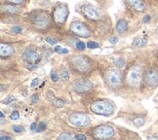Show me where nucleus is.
<instances>
[{"mask_svg": "<svg viewBox=\"0 0 158 140\" xmlns=\"http://www.w3.org/2000/svg\"><path fill=\"white\" fill-rule=\"evenodd\" d=\"M91 110L95 114L102 116H109L113 113L114 107L109 101L107 100H97L91 104Z\"/></svg>", "mask_w": 158, "mask_h": 140, "instance_id": "nucleus-1", "label": "nucleus"}, {"mask_svg": "<svg viewBox=\"0 0 158 140\" xmlns=\"http://www.w3.org/2000/svg\"><path fill=\"white\" fill-rule=\"evenodd\" d=\"M142 77V70L140 68V66L134 65L129 69L127 74V81L130 86L137 88L140 86Z\"/></svg>", "mask_w": 158, "mask_h": 140, "instance_id": "nucleus-2", "label": "nucleus"}, {"mask_svg": "<svg viewBox=\"0 0 158 140\" xmlns=\"http://www.w3.org/2000/svg\"><path fill=\"white\" fill-rule=\"evenodd\" d=\"M68 122L75 127H85L91 124V119L87 114L73 113L68 117Z\"/></svg>", "mask_w": 158, "mask_h": 140, "instance_id": "nucleus-3", "label": "nucleus"}, {"mask_svg": "<svg viewBox=\"0 0 158 140\" xmlns=\"http://www.w3.org/2000/svg\"><path fill=\"white\" fill-rule=\"evenodd\" d=\"M68 16V8L66 4H59L56 6L54 13H53V19L55 22L58 24H63Z\"/></svg>", "mask_w": 158, "mask_h": 140, "instance_id": "nucleus-4", "label": "nucleus"}, {"mask_svg": "<svg viewBox=\"0 0 158 140\" xmlns=\"http://www.w3.org/2000/svg\"><path fill=\"white\" fill-rule=\"evenodd\" d=\"M31 22L38 29H46L50 25L49 18L43 12H37L34 16H31Z\"/></svg>", "mask_w": 158, "mask_h": 140, "instance_id": "nucleus-5", "label": "nucleus"}, {"mask_svg": "<svg viewBox=\"0 0 158 140\" xmlns=\"http://www.w3.org/2000/svg\"><path fill=\"white\" fill-rule=\"evenodd\" d=\"M93 135L95 138L99 139H107L110 138L114 135V130L109 125H104L97 127L95 130H93Z\"/></svg>", "mask_w": 158, "mask_h": 140, "instance_id": "nucleus-6", "label": "nucleus"}, {"mask_svg": "<svg viewBox=\"0 0 158 140\" xmlns=\"http://www.w3.org/2000/svg\"><path fill=\"white\" fill-rule=\"evenodd\" d=\"M105 80L111 88H118L122 84V78L118 70L109 69L105 74Z\"/></svg>", "mask_w": 158, "mask_h": 140, "instance_id": "nucleus-7", "label": "nucleus"}, {"mask_svg": "<svg viewBox=\"0 0 158 140\" xmlns=\"http://www.w3.org/2000/svg\"><path fill=\"white\" fill-rule=\"evenodd\" d=\"M72 64L75 69L80 73H87L91 66V61L86 57H75L72 60Z\"/></svg>", "mask_w": 158, "mask_h": 140, "instance_id": "nucleus-8", "label": "nucleus"}, {"mask_svg": "<svg viewBox=\"0 0 158 140\" xmlns=\"http://www.w3.org/2000/svg\"><path fill=\"white\" fill-rule=\"evenodd\" d=\"M70 30L75 35H78V36L84 37V38L89 37L91 34V31L89 30V28L85 24H83V23L78 22H72L71 24H70Z\"/></svg>", "mask_w": 158, "mask_h": 140, "instance_id": "nucleus-9", "label": "nucleus"}, {"mask_svg": "<svg viewBox=\"0 0 158 140\" xmlns=\"http://www.w3.org/2000/svg\"><path fill=\"white\" fill-rule=\"evenodd\" d=\"M143 81L149 87H156L158 85V71L156 69H147L143 74Z\"/></svg>", "mask_w": 158, "mask_h": 140, "instance_id": "nucleus-10", "label": "nucleus"}, {"mask_svg": "<svg viewBox=\"0 0 158 140\" xmlns=\"http://www.w3.org/2000/svg\"><path fill=\"white\" fill-rule=\"evenodd\" d=\"M93 89V84L90 81L81 79V80L76 81L72 86V90H75L78 93H85L90 92Z\"/></svg>", "mask_w": 158, "mask_h": 140, "instance_id": "nucleus-11", "label": "nucleus"}, {"mask_svg": "<svg viewBox=\"0 0 158 140\" xmlns=\"http://www.w3.org/2000/svg\"><path fill=\"white\" fill-rule=\"evenodd\" d=\"M82 13L90 20H99L101 18L99 12L96 10V8H94L91 5H84L82 7Z\"/></svg>", "mask_w": 158, "mask_h": 140, "instance_id": "nucleus-12", "label": "nucleus"}, {"mask_svg": "<svg viewBox=\"0 0 158 140\" xmlns=\"http://www.w3.org/2000/svg\"><path fill=\"white\" fill-rule=\"evenodd\" d=\"M23 60L28 63L34 64L39 61L40 57L36 52L33 51V50H26L23 55Z\"/></svg>", "mask_w": 158, "mask_h": 140, "instance_id": "nucleus-13", "label": "nucleus"}, {"mask_svg": "<svg viewBox=\"0 0 158 140\" xmlns=\"http://www.w3.org/2000/svg\"><path fill=\"white\" fill-rule=\"evenodd\" d=\"M127 3L129 6H131L132 8L139 12H143L146 8L145 3L142 0H127Z\"/></svg>", "mask_w": 158, "mask_h": 140, "instance_id": "nucleus-14", "label": "nucleus"}, {"mask_svg": "<svg viewBox=\"0 0 158 140\" xmlns=\"http://www.w3.org/2000/svg\"><path fill=\"white\" fill-rule=\"evenodd\" d=\"M14 52V47L9 44H1L0 45V55L1 57H9Z\"/></svg>", "mask_w": 158, "mask_h": 140, "instance_id": "nucleus-15", "label": "nucleus"}, {"mask_svg": "<svg viewBox=\"0 0 158 140\" xmlns=\"http://www.w3.org/2000/svg\"><path fill=\"white\" fill-rule=\"evenodd\" d=\"M127 27H128L127 22L125 20H120L116 25V31L119 32V33H123V32L127 30Z\"/></svg>", "mask_w": 158, "mask_h": 140, "instance_id": "nucleus-16", "label": "nucleus"}, {"mask_svg": "<svg viewBox=\"0 0 158 140\" xmlns=\"http://www.w3.org/2000/svg\"><path fill=\"white\" fill-rule=\"evenodd\" d=\"M147 44V40L143 39V38H136L133 41V46L134 47H143Z\"/></svg>", "mask_w": 158, "mask_h": 140, "instance_id": "nucleus-17", "label": "nucleus"}, {"mask_svg": "<svg viewBox=\"0 0 158 140\" xmlns=\"http://www.w3.org/2000/svg\"><path fill=\"white\" fill-rule=\"evenodd\" d=\"M134 124L137 125V127H142V125L145 124V120H143L142 117H137V118L134 119Z\"/></svg>", "mask_w": 158, "mask_h": 140, "instance_id": "nucleus-18", "label": "nucleus"}, {"mask_svg": "<svg viewBox=\"0 0 158 140\" xmlns=\"http://www.w3.org/2000/svg\"><path fill=\"white\" fill-rule=\"evenodd\" d=\"M5 12H9V13H14V12L17 11V7H15L13 5H5L3 7Z\"/></svg>", "mask_w": 158, "mask_h": 140, "instance_id": "nucleus-19", "label": "nucleus"}, {"mask_svg": "<svg viewBox=\"0 0 158 140\" xmlns=\"http://www.w3.org/2000/svg\"><path fill=\"white\" fill-rule=\"evenodd\" d=\"M58 138L61 139V140H69V139L73 138V136L71 135V134H69L67 132H63V133H61V135L58 137Z\"/></svg>", "mask_w": 158, "mask_h": 140, "instance_id": "nucleus-20", "label": "nucleus"}, {"mask_svg": "<svg viewBox=\"0 0 158 140\" xmlns=\"http://www.w3.org/2000/svg\"><path fill=\"white\" fill-rule=\"evenodd\" d=\"M114 64H115L117 67H119V68H122V67L125 65V60H123V58H117V60H114Z\"/></svg>", "mask_w": 158, "mask_h": 140, "instance_id": "nucleus-21", "label": "nucleus"}, {"mask_svg": "<svg viewBox=\"0 0 158 140\" xmlns=\"http://www.w3.org/2000/svg\"><path fill=\"white\" fill-rule=\"evenodd\" d=\"M53 103L58 107H63L64 105V102L63 100H61V99H53Z\"/></svg>", "mask_w": 158, "mask_h": 140, "instance_id": "nucleus-22", "label": "nucleus"}, {"mask_svg": "<svg viewBox=\"0 0 158 140\" xmlns=\"http://www.w3.org/2000/svg\"><path fill=\"white\" fill-rule=\"evenodd\" d=\"M87 47L90 49H97L99 48V44L96 43V42H93V41H91V42H88L87 43Z\"/></svg>", "mask_w": 158, "mask_h": 140, "instance_id": "nucleus-23", "label": "nucleus"}, {"mask_svg": "<svg viewBox=\"0 0 158 140\" xmlns=\"http://www.w3.org/2000/svg\"><path fill=\"white\" fill-rule=\"evenodd\" d=\"M85 44L83 42H81V41H79V42H77V44H76V49L79 50V51H84L85 50Z\"/></svg>", "mask_w": 158, "mask_h": 140, "instance_id": "nucleus-24", "label": "nucleus"}, {"mask_svg": "<svg viewBox=\"0 0 158 140\" xmlns=\"http://www.w3.org/2000/svg\"><path fill=\"white\" fill-rule=\"evenodd\" d=\"M13 130L15 131V132H17V133H20V132H23V127H20V125H14Z\"/></svg>", "mask_w": 158, "mask_h": 140, "instance_id": "nucleus-25", "label": "nucleus"}, {"mask_svg": "<svg viewBox=\"0 0 158 140\" xmlns=\"http://www.w3.org/2000/svg\"><path fill=\"white\" fill-rule=\"evenodd\" d=\"M45 127H46V125L44 123H40L39 125H38V127L36 128V131L37 132H41V131H43L44 130H45Z\"/></svg>", "mask_w": 158, "mask_h": 140, "instance_id": "nucleus-26", "label": "nucleus"}, {"mask_svg": "<svg viewBox=\"0 0 158 140\" xmlns=\"http://www.w3.org/2000/svg\"><path fill=\"white\" fill-rule=\"evenodd\" d=\"M19 117H20V114L18 111H14L13 113L11 114V119L13 120V121H16V120L19 119Z\"/></svg>", "mask_w": 158, "mask_h": 140, "instance_id": "nucleus-27", "label": "nucleus"}, {"mask_svg": "<svg viewBox=\"0 0 158 140\" xmlns=\"http://www.w3.org/2000/svg\"><path fill=\"white\" fill-rule=\"evenodd\" d=\"M51 80H52L53 82H57V81L59 80L58 74H56L54 71H52V73H51Z\"/></svg>", "mask_w": 158, "mask_h": 140, "instance_id": "nucleus-28", "label": "nucleus"}, {"mask_svg": "<svg viewBox=\"0 0 158 140\" xmlns=\"http://www.w3.org/2000/svg\"><path fill=\"white\" fill-rule=\"evenodd\" d=\"M61 79H63V80H66V79H68V72H67L66 70H63V71L61 72Z\"/></svg>", "mask_w": 158, "mask_h": 140, "instance_id": "nucleus-29", "label": "nucleus"}, {"mask_svg": "<svg viewBox=\"0 0 158 140\" xmlns=\"http://www.w3.org/2000/svg\"><path fill=\"white\" fill-rule=\"evenodd\" d=\"M46 41L48 42L49 44H51V45H56L57 44V40H55V39H53V38H46Z\"/></svg>", "mask_w": 158, "mask_h": 140, "instance_id": "nucleus-30", "label": "nucleus"}, {"mask_svg": "<svg viewBox=\"0 0 158 140\" xmlns=\"http://www.w3.org/2000/svg\"><path fill=\"white\" fill-rule=\"evenodd\" d=\"M73 138H74V139H84V140H86L87 137L85 135H82V134H77V135L73 136Z\"/></svg>", "mask_w": 158, "mask_h": 140, "instance_id": "nucleus-31", "label": "nucleus"}, {"mask_svg": "<svg viewBox=\"0 0 158 140\" xmlns=\"http://www.w3.org/2000/svg\"><path fill=\"white\" fill-rule=\"evenodd\" d=\"M7 1L12 3V4H20L23 0H7Z\"/></svg>", "mask_w": 158, "mask_h": 140, "instance_id": "nucleus-32", "label": "nucleus"}, {"mask_svg": "<svg viewBox=\"0 0 158 140\" xmlns=\"http://www.w3.org/2000/svg\"><path fill=\"white\" fill-rule=\"evenodd\" d=\"M38 99H39V97H38V95H36V94H34V95L31 96V102H32V103H35V102H37Z\"/></svg>", "mask_w": 158, "mask_h": 140, "instance_id": "nucleus-33", "label": "nucleus"}, {"mask_svg": "<svg viewBox=\"0 0 158 140\" xmlns=\"http://www.w3.org/2000/svg\"><path fill=\"white\" fill-rule=\"evenodd\" d=\"M109 41H110V43L115 44V43L118 42V38H117V37H111L109 39Z\"/></svg>", "mask_w": 158, "mask_h": 140, "instance_id": "nucleus-34", "label": "nucleus"}, {"mask_svg": "<svg viewBox=\"0 0 158 140\" xmlns=\"http://www.w3.org/2000/svg\"><path fill=\"white\" fill-rule=\"evenodd\" d=\"M38 83H39V80H38V79H34V80L31 82V87H35L36 85H38Z\"/></svg>", "mask_w": 158, "mask_h": 140, "instance_id": "nucleus-35", "label": "nucleus"}, {"mask_svg": "<svg viewBox=\"0 0 158 140\" xmlns=\"http://www.w3.org/2000/svg\"><path fill=\"white\" fill-rule=\"evenodd\" d=\"M12 30H13L14 32H16V33H20V32L22 31V28L18 27V26H17V27H13V29H12Z\"/></svg>", "mask_w": 158, "mask_h": 140, "instance_id": "nucleus-36", "label": "nucleus"}, {"mask_svg": "<svg viewBox=\"0 0 158 140\" xmlns=\"http://www.w3.org/2000/svg\"><path fill=\"white\" fill-rule=\"evenodd\" d=\"M12 100H13V98H12V97H8V98L4 99V101H3V103H5V104H9Z\"/></svg>", "mask_w": 158, "mask_h": 140, "instance_id": "nucleus-37", "label": "nucleus"}, {"mask_svg": "<svg viewBox=\"0 0 158 140\" xmlns=\"http://www.w3.org/2000/svg\"><path fill=\"white\" fill-rule=\"evenodd\" d=\"M55 51L57 52H63V49H61V46H56L55 47Z\"/></svg>", "mask_w": 158, "mask_h": 140, "instance_id": "nucleus-38", "label": "nucleus"}, {"mask_svg": "<svg viewBox=\"0 0 158 140\" xmlns=\"http://www.w3.org/2000/svg\"><path fill=\"white\" fill-rule=\"evenodd\" d=\"M36 128H37L36 123H33V124H31V125H30V130H36Z\"/></svg>", "mask_w": 158, "mask_h": 140, "instance_id": "nucleus-39", "label": "nucleus"}, {"mask_svg": "<svg viewBox=\"0 0 158 140\" xmlns=\"http://www.w3.org/2000/svg\"><path fill=\"white\" fill-rule=\"evenodd\" d=\"M149 20H150V16H148V15H146V16H145V18H143L142 22H147Z\"/></svg>", "mask_w": 158, "mask_h": 140, "instance_id": "nucleus-40", "label": "nucleus"}, {"mask_svg": "<svg viewBox=\"0 0 158 140\" xmlns=\"http://www.w3.org/2000/svg\"><path fill=\"white\" fill-rule=\"evenodd\" d=\"M1 139L2 140H4V139H11V137L10 136H1Z\"/></svg>", "mask_w": 158, "mask_h": 140, "instance_id": "nucleus-41", "label": "nucleus"}, {"mask_svg": "<svg viewBox=\"0 0 158 140\" xmlns=\"http://www.w3.org/2000/svg\"><path fill=\"white\" fill-rule=\"evenodd\" d=\"M63 52V54H66V52H68V50H67V49H63V52Z\"/></svg>", "mask_w": 158, "mask_h": 140, "instance_id": "nucleus-42", "label": "nucleus"}, {"mask_svg": "<svg viewBox=\"0 0 158 140\" xmlns=\"http://www.w3.org/2000/svg\"><path fill=\"white\" fill-rule=\"evenodd\" d=\"M0 115H1V119H3V118H4V114H3L2 112H1V114H0Z\"/></svg>", "mask_w": 158, "mask_h": 140, "instance_id": "nucleus-43", "label": "nucleus"}]
</instances>
